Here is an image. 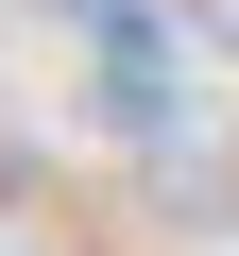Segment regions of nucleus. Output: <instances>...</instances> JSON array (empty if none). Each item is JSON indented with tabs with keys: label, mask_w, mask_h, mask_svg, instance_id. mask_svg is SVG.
<instances>
[{
	"label": "nucleus",
	"mask_w": 239,
	"mask_h": 256,
	"mask_svg": "<svg viewBox=\"0 0 239 256\" xmlns=\"http://www.w3.org/2000/svg\"><path fill=\"white\" fill-rule=\"evenodd\" d=\"M102 120H120V137H188V68H102Z\"/></svg>",
	"instance_id": "1"
},
{
	"label": "nucleus",
	"mask_w": 239,
	"mask_h": 256,
	"mask_svg": "<svg viewBox=\"0 0 239 256\" xmlns=\"http://www.w3.org/2000/svg\"><path fill=\"white\" fill-rule=\"evenodd\" d=\"M188 34H239V0H188Z\"/></svg>",
	"instance_id": "2"
}]
</instances>
